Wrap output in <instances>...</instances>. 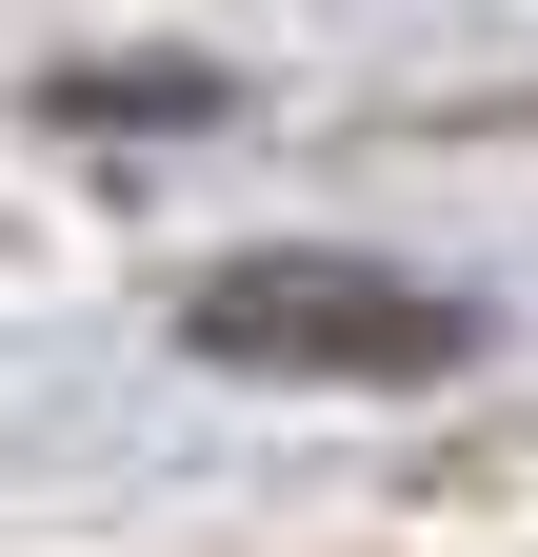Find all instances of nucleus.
Segmentation results:
<instances>
[{"instance_id": "1", "label": "nucleus", "mask_w": 538, "mask_h": 557, "mask_svg": "<svg viewBox=\"0 0 538 557\" xmlns=\"http://www.w3.org/2000/svg\"><path fill=\"white\" fill-rule=\"evenodd\" d=\"M180 359L280 379V398H439L479 359V299H439L399 259H340V239H259V259H220L180 299Z\"/></svg>"}]
</instances>
